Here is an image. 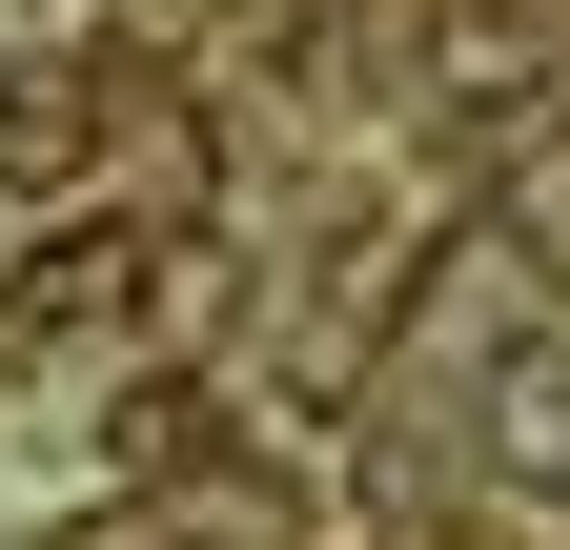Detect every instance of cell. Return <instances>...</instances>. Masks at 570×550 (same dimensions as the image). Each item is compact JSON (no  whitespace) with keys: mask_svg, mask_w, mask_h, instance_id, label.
I'll use <instances>...</instances> for the list:
<instances>
[{"mask_svg":"<svg viewBox=\"0 0 570 550\" xmlns=\"http://www.w3.org/2000/svg\"><path fill=\"white\" fill-rule=\"evenodd\" d=\"M510 225H530V245H570V144H530V164H510Z\"/></svg>","mask_w":570,"mask_h":550,"instance_id":"cell-1","label":"cell"}]
</instances>
